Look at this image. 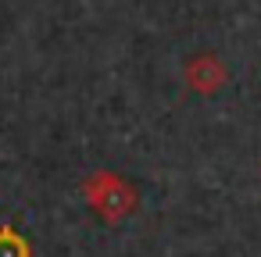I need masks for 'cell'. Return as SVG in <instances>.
I'll use <instances>...</instances> for the list:
<instances>
[{
  "mask_svg": "<svg viewBox=\"0 0 261 257\" xmlns=\"http://www.w3.org/2000/svg\"><path fill=\"white\" fill-rule=\"evenodd\" d=\"M182 82L197 93V97H215L225 90L229 82V68L215 50H197L182 61Z\"/></svg>",
  "mask_w": 261,
  "mask_h": 257,
  "instance_id": "7a4b0ae2",
  "label": "cell"
},
{
  "mask_svg": "<svg viewBox=\"0 0 261 257\" xmlns=\"http://www.w3.org/2000/svg\"><path fill=\"white\" fill-rule=\"evenodd\" d=\"M79 193H83V200L100 214V221H108V225H118V221L133 218L136 207H140V189H136L125 175H118V172H111V168L90 172V175L79 182Z\"/></svg>",
  "mask_w": 261,
  "mask_h": 257,
  "instance_id": "6da1fadb",
  "label": "cell"
}]
</instances>
